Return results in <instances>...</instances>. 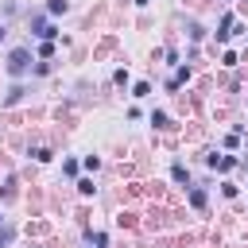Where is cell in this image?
Segmentation results:
<instances>
[{"mask_svg": "<svg viewBox=\"0 0 248 248\" xmlns=\"http://www.w3.org/2000/svg\"><path fill=\"white\" fill-rule=\"evenodd\" d=\"M186 202H190V209H205V190L202 186H186Z\"/></svg>", "mask_w": 248, "mask_h": 248, "instance_id": "cell-5", "label": "cell"}, {"mask_svg": "<svg viewBox=\"0 0 248 248\" xmlns=\"http://www.w3.org/2000/svg\"><path fill=\"white\" fill-rule=\"evenodd\" d=\"M85 240H89V248H105V244H108V236H105V232H93V229L85 232Z\"/></svg>", "mask_w": 248, "mask_h": 248, "instance_id": "cell-9", "label": "cell"}, {"mask_svg": "<svg viewBox=\"0 0 248 248\" xmlns=\"http://www.w3.org/2000/svg\"><path fill=\"white\" fill-rule=\"evenodd\" d=\"M81 167H85L89 174H93V170H101V155H85V159H81Z\"/></svg>", "mask_w": 248, "mask_h": 248, "instance_id": "cell-14", "label": "cell"}, {"mask_svg": "<svg viewBox=\"0 0 248 248\" xmlns=\"http://www.w3.org/2000/svg\"><path fill=\"white\" fill-rule=\"evenodd\" d=\"M62 170H66V174H70V178H74V174H78V170H81V167H78V159H62Z\"/></svg>", "mask_w": 248, "mask_h": 248, "instance_id": "cell-17", "label": "cell"}, {"mask_svg": "<svg viewBox=\"0 0 248 248\" xmlns=\"http://www.w3.org/2000/svg\"><path fill=\"white\" fill-rule=\"evenodd\" d=\"M4 70L19 81L23 74H31V50L27 46H16V50H8V62H4Z\"/></svg>", "mask_w": 248, "mask_h": 248, "instance_id": "cell-1", "label": "cell"}, {"mask_svg": "<svg viewBox=\"0 0 248 248\" xmlns=\"http://www.w3.org/2000/svg\"><path fill=\"white\" fill-rule=\"evenodd\" d=\"M93 190H97L93 178H78V194H81V198H93Z\"/></svg>", "mask_w": 248, "mask_h": 248, "instance_id": "cell-12", "label": "cell"}, {"mask_svg": "<svg viewBox=\"0 0 248 248\" xmlns=\"http://www.w3.org/2000/svg\"><path fill=\"white\" fill-rule=\"evenodd\" d=\"M50 54H54V43H39V62H50Z\"/></svg>", "mask_w": 248, "mask_h": 248, "instance_id": "cell-15", "label": "cell"}, {"mask_svg": "<svg viewBox=\"0 0 248 248\" xmlns=\"http://www.w3.org/2000/svg\"><path fill=\"white\" fill-rule=\"evenodd\" d=\"M4 39H8V23L0 19V43H4Z\"/></svg>", "mask_w": 248, "mask_h": 248, "instance_id": "cell-21", "label": "cell"}, {"mask_svg": "<svg viewBox=\"0 0 248 248\" xmlns=\"http://www.w3.org/2000/svg\"><path fill=\"white\" fill-rule=\"evenodd\" d=\"M170 174H174V182H182V186H190V170H186L182 163H174V167H170Z\"/></svg>", "mask_w": 248, "mask_h": 248, "instance_id": "cell-8", "label": "cell"}, {"mask_svg": "<svg viewBox=\"0 0 248 248\" xmlns=\"http://www.w3.org/2000/svg\"><path fill=\"white\" fill-rule=\"evenodd\" d=\"M151 124H155V128H170V116H167L163 108H155V112H151Z\"/></svg>", "mask_w": 248, "mask_h": 248, "instance_id": "cell-11", "label": "cell"}, {"mask_svg": "<svg viewBox=\"0 0 248 248\" xmlns=\"http://www.w3.org/2000/svg\"><path fill=\"white\" fill-rule=\"evenodd\" d=\"M147 93H151V81H136V85H132V97H136V101H143Z\"/></svg>", "mask_w": 248, "mask_h": 248, "instance_id": "cell-10", "label": "cell"}, {"mask_svg": "<svg viewBox=\"0 0 248 248\" xmlns=\"http://www.w3.org/2000/svg\"><path fill=\"white\" fill-rule=\"evenodd\" d=\"M31 155H35V163H50V159H54V151H50V147H35Z\"/></svg>", "mask_w": 248, "mask_h": 248, "instance_id": "cell-13", "label": "cell"}, {"mask_svg": "<svg viewBox=\"0 0 248 248\" xmlns=\"http://www.w3.org/2000/svg\"><path fill=\"white\" fill-rule=\"evenodd\" d=\"M70 12V0H46V16H66Z\"/></svg>", "mask_w": 248, "mask_h": 248, "instance_id": "cell-7", "label": "cell"}, {"mask_svg": "<svg viewBox=\"0 0 248 248\" xmlns=\"http://www.w3.org/2000/svg\"><path fill=\"white\" fill-rule=\"evenodd\" d=\"M27 27H31V35H39L43 43H54V39H58V27H54L46 16H31V19H27Z\"/></svg>", "mask_w": 248, "mask_h": 248, "instance_id": "cell-2", "label": "cell"}, {"mask_svg": "<svg viewBox=\"0 0 248 248\" xmlns=\"http://www.w3.org/2000/svg\"><path fill=\"white\" fill-rule=\"evenodd\" d=\"M0 225H4V213H0Z\"/></svg>", "mask_w": 248, "mask_h": 248, "instance_id": "cell-23", "label": "cell"}, {"mask_svg": "<svg viewBox=\"0 0 248 248\" xmlns=\"http://www.w3.org/2000/svg\"><path fill=\"white\" fill-rule=\"evenodd\" d=\"M23 93H27V89H23L19 81H16V85L8 89V97H4V108H12V105H19V101H23Z\"/></svg>", "mask_w": 248, "mask_h": 248, "instance_id": "cell-6", "label": "cell"}, {"mask_svg": "<svg viewBox=\"0 0 248 248\" xmlns=\"http://www.w3.org/2000/svg\"><path fill=\"white\" fill-rule=\"evenodd\" d=\"M112 81H116V85H128V81H132V78H128V70H124V66H120V70H112Z\"/></svg>", "mask_w": 248, "mask_h": 248, "instance_id": "cell-16", "label": "cell"}, {"mask_svg": "<svg viewBox=\"0 0 248 248\" xmlns=\"http://www.w3.org/2000/svg\"><path fill=\"white\" fill-rule=\"evenodd\" d=\"M8 240H12V229H4V232H0V248H8Z\"/></svg>", "mask_w": 248, "mask_h": 248, "instance_id": "cell-20", "label": "cell"}, {"mask_svg": "<svg viewBox=\"0 0 248 248\" xmlns=\"http://www.w3.org/2000/svg\"><path fill=\"white\" fill-rule=\"evenodd\" d=\"M232 27H236V19H232V12H229V16H221V23H217V31H213V39H217V43H225V39L232 35Z\"/></svg>", "mask_w": 248, "mask_h": 248, "instance_id": "cell-4", "label": "cell"}, {"mask_svg": "<svg viewBox=\"0 0 248 248\" xmlns=\"http://www.w3.org/2000/svg\"><path fill=\"white\" fill-rule=\"evenodd\" d=\"M132 4H136V8H147V4H151V0H132Z\"/></svg>", "mask_w": 248, "mask_h": 248, "instance_id": "cell-22", "label": "cell"}, {"mask_svg": "<svg viewBox=\"0 0 248 248\" xmlns=\"http://www.w3.org/2000/svg\"><path fill=\"white\" fill-rule=\"evenodd\" d=\"M186 81H190V66H182V62H178V66H174V74L167 78V89L174 93V89H182Z\"/></svg>", "mask_w": 248, "mask_h": 248, "instance_id": "cell-3", "label": "cell"}, {"mask_svg": "<svg viewBox=\"0 0 248 248\" xmlns=\"http://www.w3.org/2000/svg\"><path fill=\"white\" fill-rule=\"evenodd\" d=\"M221 66H236V50H225L221 54Z\"/></svg>", "mask_w": 248, "mask_h": 248, "instance_id": "cell-18", "label": "cell"}, {"mask_svg": "<svg viewBox=\"0 0 248 248\" xmlns=\"http://www.w3.org/2000/svg\"><path fill=\"white\" fill-rule=\"evenodd\" d=\"M221 194H225V198H236V194H240V186H232V182H225V186H221Z\"/></svg>", "mask_w": 248, "mask_h": 248, "instance_id": "cell-19", "label": "cell"}]
</instances>
